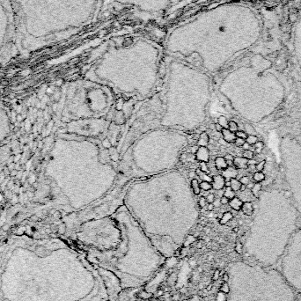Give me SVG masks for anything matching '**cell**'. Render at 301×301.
<instances>
[{
  "label": "cell",
  "mask_w": 301,
  "mask_h": 301,
  "mask_svg": "<svg viewBox=\"0 0 301 301\" xmlns=\"http://www.w3.org/2000/svg\"><path fill=\"white\" fill-rule=\"evenodd\" d=\"M228 279H229V276H227V275H225V276H224V280H225V282H226V281L228 280Z\"/></svg>",
  "instance_id": "obj_48"
},
{
  "label": "cell",
  "mask_w": 301,
  "mask_h": 301,
  "mask_svg": "<svg viewBox=\"0 0 301 301\" xmlns=\"http://www.w3.org/2000/svg\"><path fill=\"white\" fill-rule=\"evenodd\" d=\"M235 136H236V137L243 138L245 140L247 137V134L245 131H243V130H238V131H236L235 132Z\"/></svg>",
  "instance_id": "obj_30"
},
{
  "label": "cell",
  "mask_w": 301,
  "mask_h": 301,
  "mask_svg": "<svg viewBox=\"0 0 301 301\" xmlns=\"http://www.w3.org/2000/svg\"><path fill=\"white\" fill-rule=\"evenodd\" d=\"M207 210L209 211H213V210H214V206H213L212 203H209V205H208V207H207Z\"/></svg>",
  "instance_id": "obj_44"
},
{
  "label": "cell",
  "mask_w": 301,
  "mask_h": 301,
  "mask_svg": "<svg viewBox=\"0 0 301 301\" xmlns=\"http://www.w3.org/2000/svg\"><path fill=\"white\" fill-rule=\"evenodd\" d=\"M229 205L233 211H239L241 210V207L243 205V202L239 199V197H234L231 200H230L229 202Z\"/></svg>",
  "instance_id": "obj_9"
},
{
  "label": "cell",
  "mask_w": 301,
  "mask_h": 301,
  "mask_svg": "<svg viewBox=\"0 0 301 301\" xmlns=\"http://www.w3.org/2000/svg\"><path fill=\"white\" fill-rule=\"evenodd\" d=\"M214 200H215V195H214V194H209V195H207V197H206V201H207L209 203H212L214 202Z\"/></svg>",
  "instance_id": "obj_36"
},
{
  "label": "cell",
  "mask_w": 301,
  "mask_h": 301,
  "mask_svg": "<svg viewBox=\"0 0 301 301\" xmlns=\"http://www.w3.org/2000/svg\"><path fill=\"white\" fill-rule=\"evenodd\" d=\"M235 250H236L239 253H241V252H242V245H241L240 243H238L236 247H235Z\"/></svg>",
  "instance_id": "obj_39"
},
{
  "label": "cell",
  "mask_w": 301,
  "mask_h": 301,
  "mask_svg": "<svg viewBox=\"0 0 301 301\" xmlns=\"http://www.w3.org/2000/svg\"><path fill=\"white\" fill-rule=\"evenodd\" d=\"M102 145L104 148H106V149H110L111 147H112V145H111V143L110 141L108 140V138H105L104 140L102 141Z\"/></svg>",
  "instance_id": "obj_34"
},
{
  "label": "cell",
  "mask_w": 301,
  "mask_h": 301,
  "mask_svg": "<svg viewBox=\"0 0 301 301\" xmlns=\"http://www.w3.org/2000/svg\"><path fill=\"white\" fill-rule=\"evenodd\" d=\"M210 129H211V130H215V124H211V125H210Z\"/></svg>",
  "instance_id": "obj_47"
},
{
  "label": "cell",
  "mask_w": 301,
  "mask_h": 301,
  "mask_svg": "<svg viewBox=\"0 0 301 301\" xmlns=\"http://www.w3.org/2000/svg\"><path fill=\"white\" fill-rule=\"evenodd\" d=\"M212 204L214 206V208H218L221 206V202H220V199H215L214 200V202L212 203Z\"/></svg>",
  "instance_id": "obj_38"
},
{
  "label": "cell",
  "mask_w": 301,
  "mask_h": 301,
  "mask_svg": "<svg viewBox=\"0 0 301 301\" xmlns=\"http://www.w3.org/2000/svg\"><path fill=\"white\" fill-rule=\"evenodd\" d=\"M233 231H238V228H234V229H233Z\"/></svg>",
  "instance_id": "obj_49"
},
{
  "label": "cell",
  "mask_w": 301,
  "mask_h": 301,
  "mask_svg": "<svg viewBox=\"0 0 301 301\" xmlns=\"http://www.w3.org/2000/svg\"><path fill=\"white\" fill-rule=\"evenodd\" d=\"M253 185H254V183H253V182H249L248 184L247 185V189H252V188L253 187Z\"/></svg>",
  "instance_id": "obj_45"
},
{
  "label": "cell",
  "mask_w": 301,
  "mask_h": 301,
  "mask_svg": "<svg viewBox=\"0 0 301 301\" xmlns=\"http://www.w3.org/2000/svg\"><path fill=\"white\" fill-rule=\"evenodd\" d=\"M16 47L15 18L11 0H0V54Z\"/></svg>",
  "instance_id": "obj_3"
},
{
  "label": "cell",
  "mask_w": 301,
  "mask_h": 301,
  "mask_svg": "<svg viewBox=\"0 0 301 301\" xmlns=\"http://www.w3.org/2000/svg\"><path fill=\"white\" fill-rule=\"evenodd\" d=\"M235 192L233 191V189H231V187H226V189H225V192H224V195H225V197H227L229 200H231L233 198L235 197Z\"/></svg>",
  "instance_id": "obj_19"
},
{
  "label": "cell",
  "mask_w": 301,
  "mask_h": 301,
  "mask_svg": "<svg viewBox=\"0 0 301 301\" xmlns=\"http://www.w3.org/2000/svg\"><path fill=\"white\" fill-rule=\"evenodd\" d=\"M245 288L239 290V301H294L297 292L276 268L243 263Z\"/></svg>",
  "instance_id": "obj_2"
},
{
  "label": "cell",
  "mask_w": 301,
  "mask_h": 301,
  "mask_svg": "<svg viewBox=\"0 0 301 301\" xmlns=\"http://www.w3.org/2000/svg\"><path fill=\"white\" fill-rule=\"evenodd\" d=\"M261 184L260 183V182H256V183H254L253 187L252 188V189H251V192H252L253 196H254L255 198H258L261 195Z\"/></svg>",
  "instance_id": "obj_16"
},
{
  "label": "cell",
  "mask_w": 301,
  "mask_h": 301,
  "mask_svg": "<svg viewBox=\"0 0 301 301\" xmlns=\"http://www.w3.org/2000/svg\"><path fill=\"white\" fill-rule=\"evenodd\" d=\"M228 120L224 115L219 116L218 119H217V123L220 124L223 129H228Z\"/></svg>",
  "instance_id": "obj_20"
},
{
  "label": "cell",
  "mask_w": 301,
  "mask_h": 301,
  "mask_svg": "<svg viewBox=\"0 0 301 301\" xmlns=\"http://www.w3.org/2000/svg\"><path fill=\"white\" fill-rule=\"evenodd\" d=\"M242 148H243V150H244V151H246V150H251L252 145H250V144H247V142H245V144L242 145Z\"/></svg>",
  "instance_id": "obj_40"
},
{
  "label": "cell",
  "mask_w": 301,
  "mask_h": 301,
  "mask_svg": "<svg viewBox=\"0 0 301 301\" xmlns=\"http://www.w3.org/2000/svg\"><path fill=\"white\" fill-rule=\"evenodd\" d=\"M198 203H199V206L200 208H203L206 206V203H207V201H206V198L203 197V196H201L199 198V201H198Z\"/></svg>",
  "instance_id": "obj_35"
},
{
  "label": "cell",
  "mask_w": 301,
  "mask_h": 301,
  "mask_svg": "<svg viewBox=\"0 0 301 301\" xmlns=\"http://www.w3.org/2000/svg\"><path fill=\"white\" fill-rule=\"evenodd\" d=\"M294 301H301V292H298L296 295V298H295Z\"/></svg>",
  "instance_id": "obj_43"
},
{
  "label": "cell",
  "mask_w": 301,
  "mask_h": 301,
  "mask_svg": "<svg viewBox=\"0 0 301 301\" xmlns=\"http://www.w3.org/2000/svg\"><path fill=\"white\" fill-rule=\"evenodd\" d=\"M191 189L193 190V193L195 195H199L201 193V188H200V183L196 179H192L191 181Z\"/></svg>",
  "instance_id": "obj_15"
},
{
  "label": "cell",
  "mask_w": 301,
  "mask_h": 301,
  "mask_svg": "<svg viewBox=\"0 0 301 301\" xmlns=\"http://www.w3.org/2000/svg\"><path fill=\"white\" fill-rule=\"evenodd\" d=\"M244 129H245V132L247 134V136H249V135H255L256 136V131L254 130V128L251 124L246 123L244 125Z\"/></svg>",
  "instance_id": "obj_22"
},
{
  "label": "cell",
  "mask_w": 301,
  "mask_h": 301,
  "mask_svg": "<svg viewBox=\"0 0 301 301\" xmlns=\"http://www.w3.org/2000/svg\"><path fill=\"white\" fill-rule=\"evenodd\" d=\"M246 140L243 139V138H239V137H236V139H235L234 141V144L236 146H239V147H242V145L245 144Z\"/></svg>",
  "instance_id": "obj_32"
},
{
  "label": "cell",
  "mask_w": 301,
  "mask_h": 301,
  "mask_svg": "<svg viewBox=\"0 0 301 301\" xmlns=\"http://www.w3.org/2000/svg\"><path fill=\"white\" fill-rule=\"evenodd\" d=\"M221 135H222V136H223L224 140H225L226 143H229V144H233V143H234L235 139H236L235 133L234 132L230 131L228 129H223L221 131Z\"/></svg>",
  "instance_id": "obj_8"
},
{
  "label": "cell",
  "mask_w": 301,
  "mask_h": 301,
  "mask_svg": "<svg viewBox=\"0 0 301 301\" xmlns=\"http://www.w3.org/2000/svg\"><path fill=\"white\" fill-rule=\"evenodd\" d=\"M195 173L197 174L198 176L200 177V179L203 180V181H207V182H212V178L211 177L210 175H208V173H203V172H202L201 170H200V168H198L196 169V171H195Z\"/></svg>",
  "instance_id": "obj_14"
},
{
  "label": "cell",
  "mask_w": 301,
  "mask_h": 301,
  "mask_svg": "<svg viewBox=\"0 0 301 301\" xmlns=\"http://www.w3.org/2000/svg\"><path fill=\"white\" fill-rule=\"evenodd\" d=\"M209 141H210L209 135L206 133V132H203V133L200 134L199 139H198V141H197V144H198V146L207 147L208 144H209Z\"/></svg>",
  "instance_id": "obj_12"
},
{
  "label": "cell",
  "mask_w": 301,
  "mask_h": 301,
  "mask_svg": "<svg viewBox=\"0 0 301 301\" xmlns=\"http://www.w3.org/2000/svg\"><path fill=\"white\" fill-rule=\"evenodd\" d=\"M242 157L246 158L247 159L250 160V159H253V158H254V153H253V151L251 150H246L243 152V154H242Z\"/></svg>",
  "instance_id": "obj_24"
},
{
  "label": "cell",
  "mask_w": 301,
  "mask_h": 301,
  "mask_svg": "<svg viewBox=\"0 0 301 301\" xmlns=\"http://www.w3.org/2000/svg\"><path fill=\"white\" fill-rule=\"evenodd\" d=\"M16 47L33 50L61 38L78 25L82 0H11Z\"/></svg>",
  "instance_id": "obj_1"
},
{
  "label": "cell",
  "mask_w": 301,
  "mask_h": 301,
  "mask_svg": "<svg viewBox=\"0 0 301 301\" xmlns=\"http://www.w3.org/2000/svg\"><path fill=\"white\" fill-rule=\"evenodd\" d=\"M253 181L255 182H261L265 180V175L264 173H262V172H255L254 173H253Z\"/></svg>",
  "instance_id": "obj_18"
},
{
  "label": "cell",
  "mask_w": 301,
  "mask_h": 301,
  "mask_svg": "<svg viewBox=\"0 0 301 301\" xmlns=\"http://www.w3.org/2000/svg\"><path fill=\"white\" fill-rule=\"evenodd\" d=\"M253 148H254V151L257 152V153H260L261 152V150L263 149V147H264V144H263V142L261 141H258L257 143H255L254 144H253Z\"/></svg>",
  "instance_id": "obj_26"
},
{
  "label": "cell",
  "mask_w": 301,
  "mask_h": 301,
  "mask_svg": "<svg viewBox=\"0 0 301 301\" xmlns=\"http://www.w3.org/2000/svg\"><path fill=\"white\" fill-rule=\"evenodd\" d=\"M215 130H217V132H220V133H221V131H222V130H223V128H222V126L220 125V124L216 123V124H215Z\"/></svg>",
  "instance_id": "obj_42"
},
{
  "label": "cell",
  "mask_w": 301,
  "mask_h": 301,
  "mask_svg": "<svg viewBox=\"0 0 301 301\" xmlns=\"http://www.w3.org/2000/svg\"><path fill=\"white\" fill-rule=\"evenodd\" d=\"M233 216L231 212H225L224 213L223 215H222L220 220H219V223L221 224V225H225V224H227L229 221H231V219H233Z\"/></svg>",
  "instance_id": "obj_17"
},
{
  "label": "cell",
  "mask_w": 301,
  "mask_h": 301,
  "mask_svg": "<svg viewBox=\"0 0 301 301\" xmlns=\"http://www.w3.org/2000/svg\"><path fill=\"white\" fill-rule=\"evenodd\" d=\"M259 141L258 139V136H255V135H249V136H247V137L246 138V142L247 143V144H249L250 145H253V144H255V143H257Z\"/></svg>",
  "instance_id": "obj_21"
},
{
  "label": "cell",
  "mask_w": 301,
  "mask_h": 301,
  "mask_svg": "<svg viewBox=\"0 0 301 301\" xmlns=\"http://www.w3.org/2000/svg\"><path fill=\"white\" fill-rule=\"evenodd\" d=\"M215 166L218 170H225L228 167L226 160L223 157H217L215 159Z\"/></svg>",
  "instance_id": "obj_11"
},
{
  "label": "cell",
  "mask_w": 301,
  "mask_h": 301,
  "mask_svg": "<svg viewBox=\"0 0 301 301\" xmlns=\"http://www.w3.org/2000/svg\"><path fill=\"white\" fill-rule=\"evenodd\" d=\"M241 185H242V184L240 183V181H239V180H237L236 178H233V179L230 180V187H231V189L234 192L239 191Z\"/></svg>",
  "instance_id": "obj_13"
},
{
  "label": "cell",
  "mask_w": 301,
  "mask_h": 301,
  "mask_svg": "<svg viewBox=\"0 0 301 301\" xmlns=\"http://www.w3.org/2000/svg\"><path fill=\"white\" fill-rule=\"evenodd\" d=\"M200 170L205 173H210L209 167H208V166H207V163H205V162H201V164H200Z\"/></svg>",
  "instance_id": "obj_29"
},
{
  "label": "cell",
  "mask_w": 301,
  "mask_h": 301,
  "mask_svg": "<svg viewBox=\"0 0 301 301\" xmlns=\"http://www.w3.org/2000/svg\"><path fill=\"white\" fill-rule=\"evenodd\" d=\"M233 166L237 169H246L248 166V159L244 157H235L233 159Z\"/></svg>",
  "instance_id": "obj_7"
},
{
  "label": "cell",
  "mask_w": 301,
  "mask_h": 301,
  "mask_svg": "<svg viewBox=\"0 0 301 301\" xmlns=\"http://www.w3.org/2000/svg\"><path fill=\"white\" fill-rule=\"evenodd\" d=\"M220 202H221V204L225 205V204H228L229 202H230V200H229L227 197H225V195H223V196H222V197L220 198Z\"/></svg>",
  "instance_id": "obj_37"
},
{
  "label": "cell",
  "mask_w": 301,
  "mask_h": 301,
  "mask_svg": "<svg viewBox=\"0 0 301 301\" xmlns=\"http://www.w3.org/2000/svg\"><path fill=\"white\" fill-rule=\"evenodd\" d=\"M200 188H201V189L208 191V190H211V189H212V185H211V182L202 181L201 183H200Z\"/></svg>",
  "instance_id": "obj_25"
},
{
  "label": "cell",
  "mask_w": 301,
  "mask_h": 301,
  "mask_svg": "<svg viewBox=\"0 0 301 301\" xmlns=\"http://www.w3.org/2000/svg\"><path fill=\"white\" fill-rule=\"evenodd\" d=\"M114 119H115V122H117V123L119 122V119H120V122H121V123H123V122H124L123 114H122V113L121 112V111H119L117 114H116V115H115V117H114Z\"/></svg>",
  "instance_id": "obj_31"
},
{
  "label": "cell",
  "mask_w": 301,
  "mask_h": 301,
  "mask_svg": "<svg viewBox=\"0 0 301 301\" xmlns=\"http://www.w3.org/2000/svg\"><path fill=\"white\" fill-rule=\"evenodd\" d=\"M247 189V186H245V185H241V187H240V189H239V191H244V190H246Z\"/></svg>",
  "instance_id": "obj_46"
},
{
  "label": "cell",
  "mask_w": 301,
  "mask_h": 301,
  "mask_svg": "<svg viewBox=\"0 0 301 301\" xmlns=\"http://www.w3.org/2000/svg\"><path fill=\"white\" fill-rule=\"evenodd\" d=\"M7 301H8V300H7Z\"/></svg>",
  "instance_id": "obj_50"
},
{
  "label": "cell",
  "mask_w": 301,
  "mask_h": 301,
  "mask_svg": "<svg viewBox=\"0 0 301 301\" xmlns=\"http://www.w3.org/2000/svg\"><path fill=\"white\" fill-rule=\"evenodd\" d=\"M211 185L212 189L215 190H221L224 189V187H225V179L222 175H216L213 178Z\"/></svg>",
  "instance_id": "obj_5"
},
{
  "label": "cell",
  "mask_w": 301,
  "mask_h": 301,
  "mask_svg": "<svg viewBox=\"0 0 301 301\" xmlns=\"http://www.w3.org/2000/svg\"><path fill=\"white\" fill-rule=\"evenodd\" d=\"M292 192L291 191H289V190H285V191L284 192V195L286 198H290V197H292Z\"/></svg>",
  "instance_id": "obj_41"
},
{
  "label": "cell",
  "mask_w": 301,
  "mask_h": 301,
  "mask_svg": "<svg viewBox=\"0 0 301 301\" xmlns=\"http://www.w3.org/2000/svg\"><path fill=\"white\" fill-rule=\"evenodd\" d=\"M195 158H196L198 161L208 163L210 160V152L208 148L203 147V146H199L196 152H195Z\"/></svg>",
  "instance_id": "obj_4"
},
{
  "label": "cell",
  "mask_w": 301,
  "mask_h": 301,
  "mask_svg": "<svg viewBox=\"0 0 301 301\" xmlns=\"http://www.w3.org/2000/svg\"><path fill=\"white\" fill-rule=\"evenodd\" d=\"M239 181H240V183L242 184V185L247 186V184L250 182V179H249V177H247V176H242Z\"/></svg>",
  "instance_id": "obj_33"
},
{
  "label": "cell",
  "mask_w": 301,
  "mask_h": 301,
  "mask_svg": "<svg viewBox=\"0 0 301 301\" xmlns=\"http://www.w3.org/2000/svg\"><path fill=\"white\" fill-rule=\"evenodd\" d=\"M109 156H110V158H112L113 160H114V161H116V160L118 159V158H119L118 152H116V150L114 149V148H113V147L110 148V151H109Z\"/></svg>",
  "instance_id": "obj_27"
},
{
  "label": "cell",
  "mask_w": 301,
  "mask_h": 301,
  "mask_svg": "<svg viewBox=\"0 0 301 301\" xmlns=\"http://www.w3.org/2000/svg\"><path fill=\"white\" fill-rule=\"evenodd\" d=\"M242 212L247 216H251L253 213V206L251 202H245L241 207Z\"/></svg>",
  "instance_id": "obj_10"
},
{
  "label": "cell",
  "mask_w": 301,
  "mask_h": 301,
  "mask_svg": "<svg viewBox=\"0 0 301 301\" xmlns=\"http://www.w3.org/2000/svg\"><path fill=\"white\" fill-rule=\"evenodd\" d=\"M228 130L231 132H236L239 130V126H238L237 122L234 121H230L228 122Z\"/></svg>",
  "instance_id": "obj_23"
},
{
  "label": "cell",
  "mask_w": 301,
  "mask_h": 301,
  "mask_svg": "<svg viewBox=\"0 0 301 301\" xmlns=\"http://www.w3.org/2000/svg\"><path fill=\"white\" fill-rule=\"evenodd\" d=\"M237 175H238L237 169L235 167H233V166H228L226 169L224 170L223 173H222V176L225 179V181H230L231 179L236 178Z\"/></svg>",
  "instance_id": "obj_6"
},
{
  "label": "cell",
  "mask_w": 301,
  "mask_h": 301,
  "mask_svg": "<svg viewBox=\"0 0 301 301\" xmlns=\"http://www.w3.org/2000/svg\"><path fill=\"white\" fill-rule=\"evenodd\" d=\"M265 165H266V160L265 159L261 160L260 162L256 163V165H255V169L257 170V172H262L265 167Z\"/></svg>",
  "instance_id": "obj_28"
}]
</instances>
